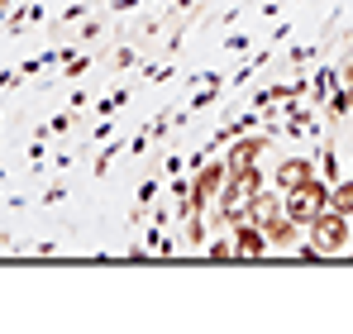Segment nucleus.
<instances>
[{
  "instance_id": "4",
  "label": "nucleus",
  "mask_w": 353,
  "mask_h": 334,
  "mask_svg": "<svg viewBox=\"0 0 353 334\" xmlns=\"http://www.w3.org/2000/svg\"><path fill=\"white\" fill-rule=\"evenodd\" d=\"M277 215H287V196H282V191H258L253 206H248V220L263 229V224H272Z\"/></svg>"
},
{
  "instance_id": "10",
  "label": "nucleus",
  "mask_w": 353,
  "mask_h": 334,
  "mask_svg": "<svg viewBox=\"0 0 353 334\" xmlns=\"http://www.w3.org/2000/svg\"><path fill=\"white\" fill-rule=\"evenodd\" d=\"M330 206L344 210V215H353V181H334V186H330Z\"/></svg>"
},
{
  "instance_id": "12",
  "label": "nucleus",
  "mask_w": 353,
  "mask_h": 334,
  "mask_svg": "<svg viewBox=\"0 0 353 334\" xmlns=\"http://www.w3.org/2000/svg\"><path fill=\"white\" fill-rule=\"evenodd\" d=\"M5 5H10V0H0V10H5Z\"/></svg>"
},
{
  "instance_id": "8",
  "label": "nucleus",
  "mask_w": 353,
  "mask_h": 334,
  "mask_svg": "<svg viewBox=\"0 0 353 334\" xmlns=\"http://www.w3.org/2000/svg\"><path fill=\"white\" fill-rule=\"evenodd\" d=\"M310 177H315V163H310V158H287V163L277 167V186H282V191H292V186L310 181Z\"/></svg>"
},
{
  "instance_id": "1",
  "label": "nucleus",
  "mask_w": 353,
  "mask_h": 334,
  "mask_svg": "<svg viewBox=\"0 0 353 334\" xmlns=\"http://www.w3.org/2000/svg\"><path fill=\"white\" fill-rule=\"evenodd\" d=\"M353 215H344V210H334V206H325L315 220L305 224L310 229V248L325 258V253H344L349 248V234H353Z\"/></svg>"
},
{
  "instance_id": "3",
  "label": "nucleus",
  "mask_w": 353,
  "mask_h": 334,
  "mask_svg": "<svg viewBox=\"0 0 353 334\" xmlns=\"http://www.w3.org/2000/svg\"><path fill=\"white\" fill-rule=\"evenodd\" d=\"M263 186H258V167H248V172H230V186H225V201H220V215L225 220L243 224L248 220V206H253V196H258Z\"/></svg>"
},
{
  "instance_id": "5",
  "label": "nucleus",
  "mask_w": 353,
  "mask_h": 334,
  "mask_svg": "<svg viewBox=\"0 0 353 334\" xmlns=\"http://www.w3.org/2000/svg\"><path fill=\"white\" fill-rule=\"evenodd\" d=\"M220 181H230V167H225V163H210L201 177H196V181H191V191H186V196H191L196 206H205V201L220 191Z\"/></svg>"
},
{
  "instance_id": "9",
  "label": "nucleus",
  "mask_w": 353,
  "mask_h": 334,
  "mask_svg": "<svg viewBox=\"0 0 353 334\" xmlns=\"http://www.w3.org/2000/svg\"><path fill=\"white\" fill-rule=\"evenodd\" d=\"M263 234H268V244H272V248H292L296 234H301V224H296L292 215H277L272 224H263Z\"/></svg>"
},
{
  "instance_id": "13",
  "label": "nucleus",
  "mask_w": 353,
  "mask_h": 334,
  "mask_svg": "<svg viewBox=\"0 0 353 334\" xmlns=\"http://www.w3.org/2000/svg\"><path fill=\"white\" fill-rule=\"evenodd\" d=\"M349 96H353V91H349Z\"/></svg>"
},
{
  "instance_id": "11",
  "label": "nucleus",
  "mask_w": 353,
  "mask_h": 334,
  "mask_svg": "<svg viewBox=\"0 0 353 334\" xmlns=\"http://www.w3.org/2000/svg\"><path fill=\"white\" fill-rule=\"evenodd\" d=\"M344 86H349V91H353V67H349V72H344Z\"/></svg>"
},
{
  "instance_id": "6",
  "label": "nucleus",
  "mask_w": 353,
  "mask_h": 334,
  "mask_svg": "<svg viewBox=\"0 0 353 334\" xmlns=\"http://www.w3.org/2000/svg\"><path fill=\"white\" fill-rule=\"evenodd\" d=\"M263 148H268L263 139H239L234 148H230V158H225V167L230 172H248V167L263 163Z\"/></svg>"
},
{
  "instance_id": "2",
  "label": "nucleus",
  "mask_w": 353,
  "mask_h": 334,
  "mask_svg": "<svg viewBox=\"0 0 353 334\" xmlns=\"http://www.w3.org/2000/svg\"><path fill=\"white\" fill-rule=\"evenodd\" d=\"M287 196V215L296 224H310L325 206H330V181H320V177H310V181H301L292 191H282Z\"/></svg>"
},
{
  "instance_id": "7",
  "label": "nucleus",
  "mask_w": 353,
  "mask_h": 334,
  "mask_svg": "<svg viewBox=\"0 0 353 334\" xmlns=\"http://www.w3.org/2000/svg\"><path fill=\"white\" fill-rule=\"evenodd\" d=\"M263 248H268V234L253 220H243L234 234V258H263Z\"/></svg>"
}]
</instances>
